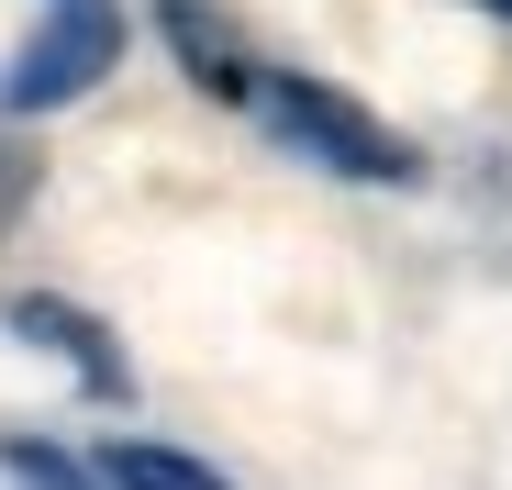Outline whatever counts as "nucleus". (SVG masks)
<instances>
[{
  "mask_svg": "<svg viewBox=\"0 0 512 490\" xmlns=\"http://www.w3.org/2000/svg\"><path fill=\"white\" fill-rule=\"evenodd\" d=\"M256 101H268L279 145H301L312 168H334V179H368V190H412L423 179V156L379 112H357L346 90H323V78H256Z\"/></svg>",
  "mask_w": 512,
  "mask_h": 490,
  "instance_id": "obj_1",
  "label": "nucleus"
},
{
  "mask_svg": "<svg viewBox=\"0 0 512 490\" xmlns=\"http://www.w3.org/2000/svg\"><path fill=\"white\" fill-rule=\"evenodd\" d=\"M123 0H45L12 78H0V112H67V101H90L101 78L123 67Z\"/></svg>",
  "mask_w": 512,
  "mask_h": 490,
  "instance_id": "obj_2",
  "label": "nucleus"
},
{
  "mask_svg": "<svg viewBox=\"0 0 512 490\" xmlns=\"http://www.w3.org/2000/svg\"><path fill=\"white\" fill-rule=\"evenodd\" d=\"M156 34H167V56L190 67V90H212V101H256V56H245V34H234L223 12H201V0H167Z\"/></svg>",
  "mask_w": 512,
  "mask_h": 490,
  "instance_id": "obj_3",
  "label": "nucleus"
},
{
  "mask_svg": "<svg viewBox=\"0 0 512 490\" xmlns=\"http://www.w3.org/2000/svg\"><path fill=\"white\" fill-rule=\"evenodd\" d=\"M12 335H23V346H56V357H67L78 379H90L101 401L123 390V346H112V335H101V323L78 312V301H56V290H34V301H12Z\"/></svg>",
  "mask_w": 512,
  "mask_h": 490,
  "instance_id": "obj_4",
  "label": "nucleus"
},
{
  "mask_svg": "<svg viewBox=\"0 0 512 490\" xmlns=\"http://www.w3.org/2000/svg\"><path fill=\"white\" fill-rule=\"evenodd\" d=\"M101 479H112V490H234L223 468H201L190 446H156V435H123V446H101Z\"/></svg>",
  "mask_w": 512,
  "mask_h": 490,
  "instance_id": "obj_5",
  "label": "nucleus"
},
{
  "mask_svg": "<svg viewBox=\"0 0 512 490\" xmlns=\"http://www.w3.org/2000/svg\"><path fill=\"white\" fill-rule=\"evenodd\" d=\"M0 457H12V479H23V490H112L101 468H78V457H56V446H34V435H12Z\"/></svg>",
  "mask_w": 512,
  "mask_h": 490,
  "instance_id": "obj_6",
  "label": "nucleus"
},
{
  "mask_svg": "<svg viewBox=\"0 0 512 490\" xmlns=\"http://www.w3.org/2000/svg\"><path fill=\"white\" fill-rule=\"evenodd\" d=\"M479 12H501V23H512V0H479Z\"/></svg>",
  "mask_w": 512,
  "mask_h": 490,
  "instance_id": "obj_7",
  "label": "nucleus"
}]
</instances>
